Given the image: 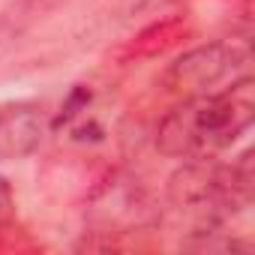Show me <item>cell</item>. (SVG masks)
<instances>
[{
    "mask_svg": "<svg viewBox=\"0 0 255 255\" xmlns=\"http://www.w3.org/2000/svg\"><path fill=\"white\" fill-rule=\"evenodd\" d=\"M255 120V81L240 75L225 87L186 96L156 126V150L168 159H210L228 150Z\"/></svg>",
    "mask_w": 255,
    "mask_h": 255,
    "instance_id": "obj_1",
    "label": "cell"
},
{
    "mask_svg": "<svg viewBox=\"0 0 255 255\" xmlns=\"http://www.w3.org/2000/svg\"><path fill=\"white\" fill-rule=\"evenodd\" d=\"M252 150H243L234 162H216V156L183 159L165 183L168 204L192 219V237L222 231L237 210L252 204Z\"/></svg>",
    "mask_w": 255,
    "mask_h": 255,
    "instance_id": "obj_2",
    "label": "cell"
},
{
    "mask_svg": "<svg viewBox=\"0 0 255 255\" xmlns=\"http://www.w3.org/2000/svg\"><path fill=\"white\" fill-rule=\"evenodd\" d=\"M252 60V45L249 36H222L204 45H195L183 51L162 75V84L168 93L177 96H195L216 90L225 81H234L246 75L243 69Z\"/></svg>",
    "mask_w": 255,
    "mask_h": 255,
    "instance_id": "obj_3",
    "label": "cell"
},
{
    "mask_svg": "<svg viewBox=\"0 0 255 255\" xmlns=\"http://www.w3.org/2000/svg\"><path fill=\"white\" fill-rule=\"evenodd\" d=\"M45 138V114L36 102L0 105V159H24Z\"/></svg>",
    "mask_w": 255,
    "mask_h": 255,
    "instance_id": "obj_4",
    "label": "cell"
},
{
    "mask_svg": "<svg viewBox=\"0 0 255 255\" xmlns=\"http://www.w3.org/2000/svg\"><path fill=\"white\" fill-rule=\"evenodd\" d=\"M192 36V24L183 18V15H168V18H159L153 24H147L141 33H135L126 45L117 48V60L120 63H132V60H147V57H156L162 51H168L171 45H177L180 39Z\"/></svg>",
    "mask_w": 255,
    "mask_h": 255,
    "instance_id": "obj_5",
    "label": "cell"
},
{
    "mask_svg": "<svg viewBox=\"0 0 255 255\" xmlns=\"http://www.w3.org/2000/svg\"><path fill=\"white\" fill-rule=\"evenodd\" d=\"M66 0H9V6L0 12V30L6 36H21L51 12H57Z\"/></svg>",
    "mask_w": 255,
    "mask_h": 255,
    "instance_id": "obj_6",
    "label": "cell"
},
{
    "mask_svg": "<svg viewBox=\"0 0 255 255\" xmlns=\"http://www.w3.org/2000/svg\"><path fill=\"white\" fill-rule=\"evenodd\" d=\"M102 195H105V198H111V201H117V204H126V207H141V192H138L132 183L111 180V183H105V186H102ZM126 219H129V225H138L141 210H129V213H126ZM126 219L114 216L108 228H111V231H123V228H126Z\"/></svg>",
    "mask_w": 255,
    "mask_h": 255,
    "instance_id": "obj_7",
    "label": "cell"
},
{
    "mask_svg": "<svg viewBox=\"0 0 255 255\" xmlns=\"http://www.w3.org/2000/svg\"><path fill=\"white\" fill-rule=\"evenodd\" d=\"M15 219V189L6 177H0V231H6Z\"/></svg>",
    "mask_w": 255,
    "mask_h": 255,
    "instance_id": "obj_8",
    "label": "cell"
}]
</instances>
